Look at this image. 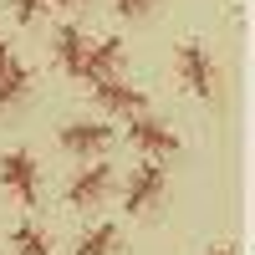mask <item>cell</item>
I'll return each mask as SVG.
<instances>
[{
  "mask_svg": "<svg viewBox=\"0 0 255 255\" xmlns=\"http://www.w3.org/2000/svg\"><path fill=\"white\" fill-rule=\"evenodd\" d=\"M179 77H184V87L194 97H204V102L220 92V72H215V61H209L204 41H184L179 46Z\"/></svg>",
  "mask_w": 255,
  "mask_h": 255,
  "instance_id": "1",
  "label": "cell"
},
{
  "mask_svg": "<svg viewBox=\"0 0 255 255\" xmlns=\"http://www.w3.org/2000/svg\"><path fill=\"white\" fill-rule=\"evenodd\" d=\"M0 184L31 209L41 199V168H36V158L31 153H5V158H0Z\"/></svg>",
  "mask_w": 255,
  "mask_h": 255,
  "instance_id": "2",
  "label": "cell"
},
{
  "mask_svg": "<svg viewBox=\"0 0 255 255\" xmlns=\"http://www.w3.org/2000/svg\"><path fill=\"white\" fill-rule=\"evenodd\" d=\"M163 189H168V174H163V168H158V163H138L133 179H128V194H123L128 215H148V209L163 199Z\"/></svg>",
  "mask_w": 255,
  "mask_h": 255,
  "instance_id": "3",
  "label": "cell"
},
{
  "mask_svg": "<svg viewBox=\"0 0 255 255\" xmlns=\"http://www.w3.org/2000/svg\"><path fill=\"white\" fill-rule=\"evenodd\" d=\"M108 189H113V168H108V163H92V168H82V174L72 179L67 204H72V209H97L102 199H108Z\"/></svg>",
  "mask_w": 255,
  "mask_h": 255,
  "instance_id": "4",
  "label": "cell"
},
{
  "mask_svg": "<svg viewBox=\"0 0 255 255\" xmlns=\"http://www.w3.org/2000/svg\"><path fill=\"white\" fill-rule=\"evenodd\" d=\"M26 87H31L26 61H20V56H10V46L0 41V113H10L15 102L26 97Z\"/></svg>",
  "mask_w": 255,
  "mask_h": 255,
  "instance_id": "5",
  "label": "cell"
},
{
  "mask_svg": "<svg viewBox=\"0 0 255 255\" xmlns=\"http://www.w3.org/2000/svg\"><path fill=\"white\" fill-rule=\"evenodd\" d=\"M128 138H133L143 153H179V133H174V128H163V123H153V118H143V113H133Z\"/></svg>",
  "mask_w": 255,
  "mask_h": 255,
  "instance_id": "6",
  "label": "cell"
},
{
  "mask_svg": "<svg viewBox=\"0 0 255 255\" xmlns=\"http://www.w3.org/2000/svg\"><path fill=\"white\" fill-rule=\"evenodd\" d=\"M92 92H97V102H102L108 113H128V118H133V113L148 108V97H143L138 87H128V82H118V77H97Z\"/></svg>",
  "mask_w": 255,
  "mask_h": 255,
  "instance_id": "7",
  "label": "cell"
},
{
  "mask_svg": "<svg viewBox=\"0 0 255 255\" xmlns=\"http://www.w3.org/2000/svg\"><path fill=\"white\" fill-rule=\"evenodd\" d=\"M128 67V51H123V41L108 36V41H97V46H87V61H82V77L97 82V77H118Z\"/></svg>",
  "mask_w": 255,
  "mask_h": 255,
  "instance_id": "8",
  "label": "cell"
},
{
  "mask_svg": "<svg viewBox=\"0 0 255 255\" xmlns=\"http://www.w3.org/2000/svg\"><path fill=\"white\" fill-rule=\"evenodd\" d=\"M108 128L102 123H67L61 128V148H67V153H77V158H92V153H102V148H108Z\"/></svg>",
  "mask_w": 255,
  "mask_h": 255,
  "instance_id": "9",
  "label": "cell"
},
{
  "mask_svg": "<svg viewBox=\"0 0 255 255\" xmlns=\"http://www.w3.org/2000/svg\"><path fill=\"white\" fill-rule=\"evenodd\" d=\"M82 61H87V36H82V26H61L56 31V67L67 77H82Z\"/></svg>",
  "mask_w": 255,
  "mask_h": 255,
  "instance_id": "10",
  "label": "cell"
},
{
  "mask_svg": "<svg viewBox=\"0 0 255 255\" xmlns=\"http://www.w3.org/2000/svg\"><path fill=\"white\" fill-rule=\"evenodd\" d=\"M118 230L113 225H92L87 235H82V245H77V255H118Z\"/></svg>",
  "mask_w": 255,
  "mask_h": 255,
  "instance_id": "11",
  "label": "cell"
},
{
  "mask_svg": "<svg viewBox=\"0 0 255 255\" xmlns=\"http://www.w3.org/2000/svg\"><path fill=\"white\" fill-rule=\"evenodd\" d=\"M10 240H15V250H20V255H56V250H51V240L41 235L36 225H20L15 235H10Z\"/></svg>",
  "mask_w": 255,
  "mask_h": 255,
  "instance_id": "12",
  "label": "cell"
},
{
  "mask_svg": "<svg viewBox=\"0 0 255 255\" xmlns=\"http://www.w3.org/2000/svg\"><path fill=\"white\" fill-rule=\"evenodd\" d=\"M10 5H15V20H20V26H31V20H41V10H46L51 0H10Z\"/></svg>",
  "mask_w": 255,
  "mask_h": 255,
  "instance_id": "13",
  "label": "cell"
},
{
  "mask_svg": "<svg viewBox=\"0 0 255 255\" xmlns=\"http://www.w3.org/2000/svg\"><path fill=\"white\" fill-rule=\"evenodd\" d=\"M153 5H158V0H118V15L123 20H138V15H148Z\"/></svg>",
  "mask_w": 255,
  "mask_h": 255,
  "instance_id": "14",
  "label": "cell"
},
{
  "mask_svg": "<svg viewBox=\"0 0 255 255\" xmlns=\"http://www.w3.org/2000/svg\"><path fill=\"white\" fill-rule=\"evenodd\" d=\"M56 5H67V10H77V5H87V0H56Z\"/></svg>",
  "mask_w": 255,
  "mask_h": 255,
  "instance_id": "15",
  "label": "cell"
},
{
  "mask_svg": "<svg viewBox=\"0 0 255 255\" xmlns=\"http://www.w3.org/2000/svg\"><path fill=\"white\" fill-rule=\"evenodd\" d=\"M209 255H235V250H209Z\"/></svg>",
  "mask_w": 255,
  "mask_h": 255,
  "instance_id": "16",
  "label": "cell"
}]
</instances>
